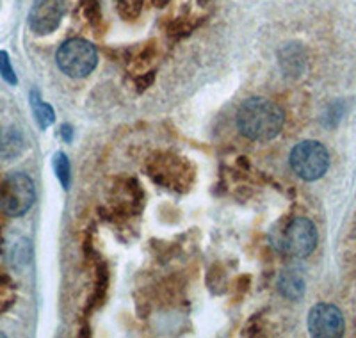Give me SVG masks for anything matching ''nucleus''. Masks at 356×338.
I'll list each match as a JSON object with an SVG mask.
<instances>
[{
	"label": "nucleus",
	"mask_w": 356,
	"mask_h": 338,
	"mask_svg": "<svg viewBox=\"0 0 356 338\" xmlns=\"http://www.w3.org/2000/svg\"><path fill=\"white\" fill-rule=\"evenodd\" d=\"M6 285H11V278H9L8 274L0 273V287H6Z\"/></svg>",
	"instance_id": "nucleus-24"
},
{
	"label": "nucleus",
	"mask_w": 356,
	"mask_h": 338,
	"mask_svg": "<svg viewBox=\"0 0 356 338\" xmlns=\"http://www.w3.org/2000/svg\"><path fill=\"white\" fill-rule=\"evenodd\" d=\"M317 241L319 235L316 225L307 218H296L285 225L282 234L273 241L275 242L273 246L291 257L307 258L317 248Z\"/></svg>",
	"instance_id": "nucleus-6"
},
{
	"label": "nucleus",
	"mask_w": 356,
	"mask_h": 338,
	"mask_svg": "<svg viewBox=\"0 0 356 338\" xmlns=\"http://www.w3.org/2000/svg\"><path fill=\"white\" fill-rule=\"evenodd\" d=\"M278 63L287 77H300L307 66V52L300 43H285L278 50Z\"/></svg>",
	"instance_id": "nucleus-9"
},
{
	"label": "nucleus",
	"mask_w": 356,
	"mask_h": 338,
	"mask_svg": "<svg viewBox=\"0 0 356 338\" xmlns=\"http://www.w3.org/2000/svg\"><path fill=\"white\" fill-rule=\"evenodd\" d=\"M305 289H307V283H305L303 274L298 269H287L280 276L278 292L285 299H289V301H300V299H303Z\"/></svg>",
	"instance_id": "nucleus-10"
},
{
	"label": "nucleus",
	"mask_w": 356,
	"mask_h": 338,
	"mask_svg": "<svg viewBox=\"0 0 356 338\" xmlns=\"http://www.w3.org/2000/svg\"><path fill=\"white\" fill-rule=\"evenodd\" d=\"M291 168L301 180L316 182L326 175L330 168V153L319 141H301L291 152Z\"/></svg>",
	"instance_id": "nucleus-5"
},
{
	"label": "nucleus",
	"mask_w": 356,
	"mask_h": 338,
	"mask_svg": "<svg viewBox=\"0 0 356 338\" xmlns=\"http://www.w3.org/2000/svg\"><path fill=\"white\" fill-rule=\"evenodd\" d=\"M285 123L284 111L267 98H250L237 113V127L250 141H273Z\"/></svg>",
	"instance_id": "nucleus-1"
},
{
	"label": "nucleus",
	"mask_w": 356,
	"mask_h": 338,
	"mask_svg": "<svg viewBox=\"0 0 356 338\" xmlns=\"http://www.w3.org/2000/svg\"><path fill=\"white\" fill-rule=\"evenodd\" d=\"M170 0H154V6L155 8H164Z\"/></svg>",
	"instance_id": "nucleus-25"
},
{
	"label": "nucleus",
	"mask_w": 356,
	"mask_h": 338,
	"mask_svg": "<svg viewBox=\"0 0 356 338\" xmlns=\"http://www.w3.org/2000/svg\"><path fill=\"white\" fill-rule=\"evenodd\" d=\"M346 322L335 305L319 303L308 314V331L316 338H339L344 335Z\"/></svg>",
	"instance_id": "nucleus-7"
},
{
	"label": "nucleus",
	"mask_w": 356,
	"mask_h": 338,
	"mask_svg": "<svg viewBox=\"0 0 356 338\" xmlns=\"http://www.w3.org/2000/svg\"><path fill=\"white\" fill-rule=\"evenodd\" d=\"M155 56H157V45H155V41H148V43L141 45L139 49L134 50V52L130 50V66H134V68H145Z\"/></svg>",
	"instance_id": "nucleus-14"
},
{
	"label": "nucleus",
	"mask_w": 356,
	"mask_h": 338,
	"mask_svg": "<svg viewBox=\"0 0 356 338\" xmlns=\"http://www.w3.org/2000/svg\"><path fill=\"white\" fill-rule=\"evenodd\" d=\"M82 13L84 18L93 29H100L102 22H104V15H102L100 0H82Z\"/></svg>",
	"instance_id": "nucleus-18"
},
{
	"label": "nucleus",
	"mask_w": 356,
	"mask_h": 338,
	"mask_svg": "<svg viewBox=\"0 0 356 338\" xmlns=\"http://www.w3.org/2000/svg\"><path fill=\"white\" fill-rule=\"evenodd\" d=\"M107 287H109V271H107L106 264L100 262L97 266V280H95L93 296H91V301L88 305L89 312H93L95 308H98L104 303L107 294Z\"/></svg>",
	"instance_id": "nucleus-13"
},
{
	"label": "nucleus",
	"mask_w": 356,
	"mask_h": 338,
	"mask_svg": "<svg viewBox=\"0 0 356 338\" xmlns=\"http://www.w3.org/2000/svg\"><path fill=\"white\" fill-rule=\"evenodd\" d=\"M57 66L72 79H84L98 65V52L89 41L73 38L65 41L56 54Z\"/></svg>",
	"instance_id": "nucleus-3"
},
{
	"label": "nucleus",
	"mask_w": 356,
	"mask_h": 338,
	"mask_svg": "<svg viewBox=\"0 0 356 338\" xmlns=\"http://www.w3.org/2000/svg\"><path fill=\"white\" fill-rule=\"evenodd\" d=\"M114 4H116L118 15H120L123 20L134 22L138 20L139 15H141L145 0H114Z\"/></svg>",
	"instance_id": "nucleus-16"
},
{
	"label": "nucleus",
	"mask_w": 356,
	"mask_h": 338,
	"mask_svg": "<svg viewBox=\"0 0 356 338\" xmlns=\"http://www.w3.org/2000/svg\"><path fill=\"white\" fill-rule=\"evenodd\" d=\"M36 200L34 182L29 175L11 173L0 186V209L9 218H22L31 210Z\"/></svg>",
	"instance_id": "nucleus-4"
},
{
	"label": "nucleus",
	"mask_w": 356,
	"mask_h": 338,
	"mask_svg": "<svg viewBox=\"0 0 356 338\" xmlns=\"http://www.w3.org/2000/svg\"><path fill=\"white\" fill-rule=\"evenodd\" d=\"M198 25L200 22H193L187 17L177 18V20L171 22V25L168 27V36H170L171 40H182V38L189 36Z\"/></svg>",
	"instance_id": "nucleus-17"
},
{
	"label": "nucleus",
	"mask_w": 356,
	"mask_h": 338,
	"mask_svg": "<svg viewBox=\"0 0 356 338\" xmlns=\"http://www.w3.org/2000/svg\"><path fill=\"white\" fill-rule=\"evenodd\" d=\"M65 15V2L63 0H34L29 25L38 36H49L61 25Z\"/></svg>",
	"instance_id": "nucleus-8"
},
{
	"label": "nucleus",
	"mask_w": 356,
	"mask_h": 338,
	"mask_svg": "<svg viewBox=\"0 0 356 338\" xmlns=\"http://www.w3.org/2000/svg\"><path fill=\"white\" fill-rule=\"evenodd\" d=\"M209 276H214L216 278V283H212L211 285V290L214 292V294H219V289L218 287H225V283H227V280H225V273H222V269L219 266H212V269L209 271Z\"/></svg>",
	"instance_id": "nucleus-21"
},
{
	"label": "nucleus",
	"mask_w": 356,
	"mask_h": 338,
	"mask_svg": "<svg viewBox=\"0 0 356 338\" xmlns=\"http://www.w3.org/2000/svg\"><path fill=\"white\" fill-rule=\"evenodd\" d=\"M59 134H61V137L65 139L66 143H72L73 139V129L68 125V123H65V125H61V129H59Z\"/></svg>",
	"instance_id": "nucleus-23"
},
{
	"label": "nucleus",
	"mask_w": 356,
	"mask_h": 338,
	"mask_svg": "<svg viewBox=\"0 0 356 338\" xmlns=\"http://www.w3.org/2000/svg\"><path fill=\"white\" fill-rule=\"evenodd\" d=\"M25 150V137L15 127H6L0 129V159L13 161L18 155H22Z\"/></svg>",
	"instance_id": "nucleus-11"
},
{
	"label": "nucleus",
	"mask_w": 356,
	"mask_h": 338,
	"mask_svg": "<svg viewBox=\"0 0 356 338\" xmlns=\"http://www.w3.org/2000/svg\"><path fill=\"white\" fill-rule=\"evenodd\" d=\"M54 171H56V177L57 180L61 182L63 189L68 191L70 189V184H72V168H70V161L66 157V153L63 152H57L54 155Z\"/></svg>",
	"instance_id": "nucleus-15"
},
{
	"label": "nucleus",
	"mask_w": 356,
	"mask_h": 338,
	"mask_svg": "<svg viewBox=\"0 0 356 338\" xmlns=\"http://www.w3.org/2000/svg\"><path fill=\"white\" fill-rule=\"evenodd\" d=\"M31 260V242L27 239H22L20 242L15 244L11 251V264L15 267H24L27 266Z\"/></svg>",
	"instance_id": "nucleus-19"
},
{
	"label": "nucleus",
	"mask_w": 356,
	"mask_h": 338,
	"mask_svg": "<svg viewBox=\"0 0 356 338\" xmlns=\"http://www.w3.org/2000/svg\"><path fill=\"white\" fill-rule=\"evenodd\" d=\"M29 102H31V109H33L34 120H36L38 127L41 130H47L54 121H56V113H54L52 105H49L47 102H43V98L40 97L36 89L31 91L29 95Z\"/></svg>",
	"instance_id": "nucleus-12"
},
{
	"label": "nucleus",
	"mask_w": 356,
	"mask_h": 338,
	"mask_svg": "<svg viewBox=\"0 0 356 338\" xmlns=\"http://www.w3.org/2000/svg\"><path fill=\"white\" fill-rule=\"evenodd\" d=\"M146 173L161 187L177 193H187L195 182V168L184 157L171 152H159L148 159Z\"/></svg>",
	"instance_id": "nucleus-2"
},
{
	"label": "nucleus",
	"mask_w": 356,
	"mask_h": 338,
	"mask_svg": "<svg viewBox=\"0 0 356 338\" xmlns=\"http://www.w3.org/2000/svg\"><path fill=\"white\" fill-rule=\"evenodd\" d=\"M0 77H2L9 86L18 84V77L17 73H15L11 59H9V54L6 52V50H0Z\"/></svg>",
	"instance_id": "nucleus-20"
},
{
	"label": "nucleus",
	"mask_w": 356,
	"mask_h": 338,
	"mask_svg": "<svg viewBox=\"0 0 356 338\" xmlns=\"http://www.w3.org/2000/svg\"><path fill=\"white\" fill-rule=\"evenodd\" d=\"M155 81V72H145L139 73L136 77V86H138V91H145V89L150 88Z\"/></svg>",
	"instance_id": "nucleus-22"
}]
</instances>
